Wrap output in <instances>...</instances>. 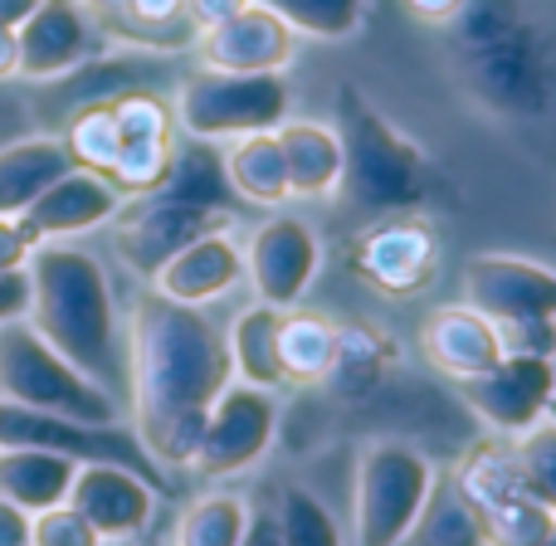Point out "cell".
I'll list each match as a JSON object with an SVG mask.
<instances>
[{
    "instance_id": "cell-6",
    "label": "cell",
    "mask_w": 556,
    "mask_h": 546,
    "mask_svg": "<svg viewBox=\"0 0 556 546\" xmlns=\"http://www.w3.org/2000/svg\"><path fill=\"white\" fill-rule=\"evenodd\" d=\"M288 84L283 74H215L201 68L176 88V127L191 142H235L250 132H274L288 123Z\"/></svg>"
},
{
    "instance_id": "cell-24",
    "label": "cell",
    "mask_w": 556,
    "mask_h": 546,
    "mask_svg": "<svg viewBox=\"0 0 556 546\" xmlns=\"http://www.w3.org/2000/svg\"><path fill=\"white\" fill-rule=\"evenodd\" d=\"M278 317L283 307L269 303H250L225 332V346H230V371L240 385H254V391H283V366H278Z\"/></svg>"
},
{
    "instance_id": "cell-26",
    "label": "cell",
    "mask_w": 556,
    "mask_h": 546,
    "mask_svg": "<svg viewBox=\"0 0 556 546\" xmlns=\"http://www.w3.org/2000/svg\"><path fill=\"white\" fill-rule=\"evenodd\" d=\"M405 546H489V537H483L473 508L464 503V493L454 488V479H434Z\"/></svg>"
},
{
    "instance_id": "cell-18",
    "label": "cell",
    "mask_w": 556,
    "mask_h": 546,
    "mask_svg": "<svg viewBox=\"0 0 556 546\" xmlns=\"http://www.w3.org/2000/svg\"><path fill=\"white\" fill-rule=\"evenodd\" d=\"M434 264H440L434 234L420 220H405V215L371 225L356 244V269L381 293H420L434 278Z\"/></svg>"
},
{
    "instance_id": "cell-31",
    "label": "cell",
    "mask_w": 556,
    "mask_h": 546,
    "mask_svg": "<svg viewBox=\"0 0 556 546\" xmlns=\"http://www.w3.org/2000/svg\"><path fill=\"white\" fill-rule=\"evenodd\" d=\"M508 449H513V464H518V479L528 483V493L556 522V424L538 420L528 434L508 440Z\"/></svg>"
},
{
    "instance_id": "cell-30",
    "label": "cell",
    "mask_w": 556,
    "mask_h": 546,
    "mask_svg": "<svg viewBox=\"0 0 556 546\" xmlns=\"http://www.w3.org/2000/svg\"><path fill=\"white\" fill-rule=\"evenodd\" d=\"M269 5L278 20H283L293 35H307V39H346L362 29L366 10L376 0H260Z\"/></svg>"
},
{
    "instance_id": "cell-3",
    "label": "cell",
    "mask_w": 556,
    "mask_h": 546,
    "mask_svg": "<svg viewBox=\"0 0 556 546\" xmlns=\"http://www.w3.org/2000/svg\"><path fill=\"white\" fill-rule=\"evenodd\" d=\"M235 211H240V201H235L230 181H225L220 147L186 137L181 147H172L166 181L156 191L123 201V211L113 215L117 259L137 278H152L191 240H201L211 230H230Z\"/></svg>"
},
{
    "instance_id": "cell-2",
    "label": "cell",
    "mask_w": 556,
    "mask_h": 546,
    "mask_svg": "<svg viewBox=\"0 0 556 546\" xmlns=\"http://www.w3.org/2000/svg\"><path fill=\"white\" fill-rule=\"evenodd\" d=\"M29 274V313L25 322L54 346L64 361H74L84 376L113 391L127 381V346L123 317L108 283V269L98 254L78 250L68 240L35 244L25 264Z\"/></svg>"
},
{
    "instance_id": "cell-13",
    "label": "cell",
    "mask_w": 556,
    "mask_h": 546,
    "mask_svg": "<svg viewBox=\"0 0 556 546\" xmlns=\"http://www.w3.org/2000/svg\"><path fill=\"white\" fill-rule=\"evenodd\" d=\"M20 45V74L29 84H49L74 68H84L93 54H103V29L88 20L78 0H39L29 20L15 29Z\"/></svg>"
},
{
    "instance_id": "cell-10",
    "label": "cell",
    "mask_w": 556,
    "mask_h": 546,
    "mask_svg": "<svg viewBox=\"0 0 556 546\" xmlns=\"http://www.w3.org/2000/svg\"><path fill=\"white\" fill-rule=\"evenodd\" d=\"M317 269H323V244L307 220L269 215L264 225H254L250 244H244V283L254 288V303L298 307Z\"/></svg>"
},
{
    "instance_id": "cell-28",
    "label": "cell",
    "mask_w": 556,
    "mask_h": 546,
    "mask_svg": "<svg viewBox=\"0 0 556 546\" xmlns=\"http://www.w3.org/2000/svg\"><path fill=\"white\" fill-rule=\"evenodd\" d=\"M274 528H278V546H346L332 508L313 488H303V483H288L278 493Z\"/></svg>"
},
{
    "instance_id": "cell-19",
    "label": "cell",
    "mask_w": 556,
    "mask_h": 546,
    "mask_svg": "<svg viewBox=\"0 0 556 546\" xmlns=\"http://www.w3.org/2000/svg\"><path fill=\"white\" fill-rule=\"evenodd\" d=\"M420 346L430 356L434 371H444L450 381H473V376L493 371L503 361V337H498V322L479 313L469 303H444L425 317V332H420Z\"/></svg>"
},
{
    "instance_id": "cell-32",
    "label": "cell",
    "mask_w": 556,
    "mask_h": 546,
    "mask_svg": "<svg viewBox=\"0 0 556 546\" xmlns=\"http://www.w3.org/2000/svg\"><path fill=\"white\" fill-rule=\"evenodd\" d=\"M113 117H117V132L123 142H172V103H162L156 93H123L113 98Z\"/></svg>"
},
{
    "instance_id": "cell-11",
    "label": "cell",
    "mask_w": 556,
    "mask_h": 546,
    "mask_svg": "<svg viewBox=\"0 0 556 546\" xmlns=\"http://www.w3.org/2000/svg\"><path fill=\"white\" fill-rule=\"evenodd\" d=\"M464 303L489 322H556V269L522 254H473L464 264Z\"/></svg>"
},
{
    "instance_id": "cell-21",
    "label": "cell",
    "mask_w": 556,
    "mask_h": 546,
    "mask_svg": "<svg viewBox=\"0 0 556 546\" xmlns=\"http://www.w3.org/2000/svg\"><path fill=\"white\" fill-rule=\"evenodd\" d=\"M78 464L64 454H45V449H0V498L15 503L20 512H45L68 503Z\"/></svg>"
},
{
    "instance_id": "cell-20",
    "label": "cell",
    "mask_w": 556,
    "mask_h": 546,
    "mask_svg": "<svg viewBox=\"0 0 556 546\" xmlns=\"http://www.w3.org/2000/svg\"><path fill=\"white\" fill-rule=\"evenodd\" d=\"M278 147H283L288 166V195L293 201H327L346 186V142L337 127L307 123V117H288L274 127Z\"/></svg>"
},
{
    "instance_id": "cell-42",
    "label": "cell",
    "mask_w": 556,
    "mask_h": 546,
    "mask_svg": "<svg viewBox=\"0 0 556 546\" xmlns=\"http://www.w3.org/2000/svg\"><path fill=\"white\" fill-rule=\"evenodd\" d=\"M542 420L556 424V391H552V401H547V410H542Z\"/></svg>"
},
{
    "instance_id": "cell-22",
    "label": "cell",
    "mask_w": 556,
    "mask_h": 546,
    "mask_svg": "<svg viewBox=\"0 0 556 546\" xmlns=\"http://www.w3.org/2000/svg\"><path fill=\"white\" fill-rule=\"evenodd\" d=\"M220 162H225V181H230L240 205H264V211H274V205L293 201V195H288L283 147H278L274 132L235 137L220 152Z\"/></svg>"
},
{
    "instance_id": "cell-27",
    "label": "cell",
    "mask_w": 556,
    "mask_h": 546,
    "mask_svg": "<svg viewBox=\"0 0 556 546\" xmlns=\"http://www.w3.org/2000/svg\"><path fill=\"white\" fill-rule=\"evenodd\" d=\"M250 503L240 493H201L186 503L176 518V542L172 546H240L250 528Z\"/></svg>"
},
{
    "instance_id": "cell-7",
    "label": "cell",
    "mask_w": 556,
    "mask_h": 546,
    "mask_svg": "<svg viewBox=\"0 0 556 546\" xmlns=\"http://www.w3.org/2000/svg\"><path fill=\"white\" fill-rule=\"evenodd\" d=\"M454 488L464 493V503L473 508L489 546H542L556 532L552 512L528 493V483L518 479L508 440H479L459 459V469L450 473Z\"/></svg>"
},
{
    "instance_id": "cell-1",
    "label": "cell",
    "mask_w": 556,
    "mask_h": 546,
    "mask_svg": "<svg viewBox=\"0 0 556 546\" xmlns=\"http://www.w3.org/2000/svg\"><path fill=\"white\" fill-rule=\"evenodd\" d=\"M235 381L225 327L205 307H181L147 288L127 322L132 434L162 473L191 469L205 415Z\"/></svg>"
},
{
    "instance_id": "cell-15",
    "label": "cell",
    "mask_w": 556,
    "mask_h": 546,
    "mask_svg": "<svg viewBox=\"0 0 556 546\" xmlns=\"http://www.w3.org/2000/svg\"><path fill=\"white\" fill-rule=\"evenodd\" d=\"M127 195L117 191L108 176L84 172V166H68L54 186L39 191V201L25 215H15L20 230L29 234V244H54V240H78V234H93L103 225H113V215L123 211Z\"/></svg>"
},
{
    "instance_id": "cell-37",
    "label": "cell",
    "mask_w": 556,
    "mask_h": 546,
    "mask_svg": "<svg viewBox=\"0 0 556 546\" xmlns=\"http://www.w3.org/2000/svg\"><path fill=\"white\" fill-rule=\"evenodd\" d=\"M0 546H29V512L0 498Z\"/></svg>"
},
{
    "instance_id": "cell-23",
    "label": "cell",
    "mask_w": 556,
    "mask_h": 546,
    "mask_svg": "<svg viewBox=\"0 0 556 546\" xmlns=\"http://www.w3.org/2000/svg\"><path fill=\"white\" fill-rule=\"evenodd\" d=\"M68 152L59 137H20L0 147V215H25L45 186L68 172Z\"/></svg>"
},
{
    "instance_id": "cell-12",
    "label": "cell",
    "mask_w": 556,
    "mask_h": 546,
    "mask_svg": "<svg viewBox=\"0 0 556 546\" xmlns=\"http://www.w3.org/2000/svg\"><path fill=\"white\" fill-rule=\"evenodd\" d=\"M464 405L489 424L498 440H518L542 420L552 391H556V356H528L508 352L493 371L473 376L459 385Z\"/></svg>"
},
{
    "instance_id": "cell-8",
    "label": "cell",
    "mask_w": 556,
    "mask_h": 546,
    "mask_svg": "<svg viewBox=\"0 0 556 546\" xmlns=\"http://www.w3.org/2000/svg\"><path fill=\"white\" fill-rule=\"evenodd\" d=\"M0 449H45L64 454L74 464H117V469L137 473L142 483H152L156 493L166 488V473L142 449L132 424H84L68 420V415H45L29 410V405L0 401Z\"/></svg>"
},
{
    "instance_id": "cell-4",
    "label": "cell",
    "mask_w": 556,
    "mask_h": 546,
    "mask_svg": "<svg viewBox=\"0 0 556 546\" xmlns=\"http://www.w3.org/2000/svg\"><path fill=\"white\" fill-rule=\"evenodd\" d=\"M0 401L45 415H68L84 424H123L117 395L98 385L93 376H84L74 361H64L25 317L0 327Z\"/></svg>"
},
{
    "instance_id": "cell-43",
    "label": "cell",
    "mask_w": 556,
    "mask_h": 546,
    "mask_svg": "<svg viewBox=\"0 0 556 546\" xmlns=\"http://www.w3.org/2000/svg\"><path fill=\"white\" fill-rule=\"evenodd\" d=\"M147 546H166V542H147Z\"/></svg>"
},
{
    "instance_id": "cell-34",
    "label": "cell",
    "mask_w": 556,
    "mask_h": 546,
    "mask_svg": "<svg viewBox=\"0 0 556 546\" xmlns=\"http://www.w3.org/2000/svg\"><path fill=\"white\" fill-rule=\"evenodd\" d=\"M29 254H35V244H29V234L20 230V220L15 215H0V274L25 269Z\"/></svg>"
},
{
    "instance_id": "cell-9",
    "label": "cell",
    "mask_w": 556,
    "mask_h": 546,
    "mask_svg": "<svg viewBox=\"0 0 556 546\" xmlns=\"http://www.w3.org/2000/svg\"><path fill=\"white\" fill-rule=\"evenodd\" d=\"M274 434H278L274 391H254V385L230 381L220 391V401L211 405V415H205L191 469L201 479H235V473L254 469L274 449Z\"/></svg>"
},
{
    "instance_id": "cell-38",
    "label": "cell",
    "mask_w": 556,
    "mask_h": 546,
    "mask_svg": "<svg viewBox=\"0 0 556 546\" xmlns=\"http://www.w3.org/2000/svg\"><path fill=\"white\" fill-rule=\"evenodd\" d=\"M464 5H469V0H405V10H410V15H420V20H430V25L454 20Z\"/></svg>"
},
{
    "instance_id": "cell-41",
    "label": "cell",
    "mask_w": 556,
    "mask_h": 546,
    "mask_svg": "<svg viewBox=\"0 0 556 546\" xmlns=\"http://www.w3.org/2000/svg\"><path fill=\"white\" fill-rule=\"evenodd\" d=\"M39 0H0V29H20Z\"/></svg>"
},
{
    "instance_id": "cell-25",
    "label": "cell",
    "mask_w": 556,
    "mask_h": 546,
    "mask_svg": "<svg viewBox=\"0 0 556 546\" xmlns=\"http://www.w3.org/2000/svg\"><path fill=\"white\" fill-rule=\"evenodd\" d=\"M337 327L323 313H303V307H283L278 317V366H283V385H313L332 371L337 361Z\"/></svg>"
},
{
    "instance_id": "cell-33",
    "label": "cell",
    "mask_w": 556,
    "mask_h": 546,
    "mask_svg": "<svg viewBox=\"0 0 556 546\" xmlns=\"http://www.w3.org/2000/svg\"><path fill=\"white\" fill-rule=\"evenodd\" d=\"M29 546H103V537L68 503H59V508H45L29 518Z\"/></svg>"
},
{
    "instance_id": "cell-35",
    "label": "cell",
    "mask_w": 556,
    "mask_h": 546,
    "mask_svg": "<svg viewBox=\"0 0 556 546\" xmlns=\"http://www.w3.org/2000/svg\"><path fill=\"white\" fill-rule=\"evenodd\" d=\"M244 5H254V0H186L181 15H186V25L201 35V29H211V25H220V20L240 15Z\"/></svg>"
},
{
    "instance_id": "cell-40",
    "label": "cell",
    "mask_w": 556,
    "mask_h": 546,
    "mask_svg": "<svg viewBox=\"0 0 556 546\" xmlns=\"http://www.w3.org/2000/svg\"><path fill=\"white\" fill-rule=\"evenodd\" d=\"M20 74V45H15V29H0V84Z\"/></svg>"
},
{
    "instance_id": "cell-36",
    "label": "cell",
    "mask_w": 556,
    "mask_h": 546,
    "mask_svg": "<svg viewBox=\"0 0 556 546\" xmlns=\"http://www.w3.org/2000/svg\"><path fill=\"white\" fill-rule=\"evenodd\" d=\"M25 313H29V274L25 269L0 274V327L20 322Z\"/></svg>"
},
{
    "instance_id": "cell-14",
    "label": "cell",
    "mask_w": 556,
    "mask_h": 546,
    "mask_svg": "<svg viewBox=\"0 0 556 546\" xmlns=\"http://www.w3.org/2000/svg\"><path fill=\"white\" fill-rule=\"evenodd\" d=\"M195 54H201V68H215V74H283L298 54V35L269 5L254 0L240 15L201 29Z\"/></svg>"
},
{
    "instance_id": "cell-16",
    "label": "cell",
    "mask_w": 556,
    "mask_h": 546,
    "mask_svg": "<svg viewBox=\"0 0 556 546\" xmlns=\"http://www.w3.org/2000/svg\"><path fill=\"white\" fill-rule=\"evenodd\" d=\"M68 508L88 522L103 542H137L152 528L156 488L117 464H78Z\"/></svg>"
},
{
    "instance_id": "cell-39",
    "label": "cell",
    "mask_w": 556,
    "mask_h": 546,
    "mask_svg": "<svg viewBox=\"0 0 556 546\" xmlns=\"http://www.w3.org/2000/svg\"><path fill=\"white\" fill-rule=\"evenodd\" d=\"M240 546H278L274 512H250V528H244V542Z\"/></svg>"
},
{
    "instance_id": "cell-17",
    "label": "cell",
    "mask_w": 556,
    "mask_h": 546,
    "mask_svg": "<svg viewBox=\"0 0 556 546\" xmlns=\"http://www.w3.org/2000/svg\"><path fill=\"white\" fill-rule=\"evenodd\" d=\"M240 283H244V244L230 230H211L201 240H191L147 278L152 293L172 297L181 307H211L220 297H230Z\"/></svg>"
},
{
    "instance_id": "cell-29",
    "label": "cell",
    "mask_w": 556,
    "mask_h": 546,
    "mask_svg": "<svg viewBox=\"0 0 556 546\" xmlns=\"http://www.w3.org/2000/svg\"><path fill=\"white\" fill-rule=\"evenodd\" d=\"M64 152L74 166H84V172H98L108 176L117 162V152H123V132H117V117H113V103H88L74 113V123L64 127Z\"/></svg>"
},
{
    "instance_id": "cell-5",
    "label": "cell",
    "mask_w": 556,
    "mask_h": 546,
    "mask_svg": "<svg viewBox=\"0 0 556 546\" xmlns=\"http://www.w3.org/2000/svg\"><path fill=\"white\" fill-rule=\"evenodd\" d=\"M434 479L420 449L395 440H376L356 459L352 483V546H405L410 528L430 498Z\"/></svg>"
}]
</instances>
